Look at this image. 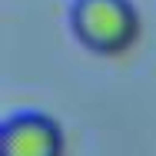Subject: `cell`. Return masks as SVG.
Masks as SVG:
<instances>
[{
    "mask_svg": "<svg viewBox=\"0 0 156 156\" xmlns=\"http://www.w3.org/2000/svg\"><path fill=\"white\" fill-rule=\"evenodd\" d=\"M70 27L87 50L120 57L140 40V13L129 0H76Z\"/></svg>",
    "mask_w": 156,
    "mask_h": 156,
    "instance_id": "6da1fadb",
    "label": "cell"
},
{
    "mask_svg": "<svg viewBox=\"0 0 156 156\" xmlns=\"http://www.w3.org/2000/svg\"><path fill=\"white\" fill-rule=\"evenodd\" d=\"M63 126L47 113H17L0 129V156H63Z\"/></svg>",
    "mask_w": 156,
    "mask_h": 156,
    "instance_id": "7a4b0ae2",
    "label": "cell"
}]
</instances>
